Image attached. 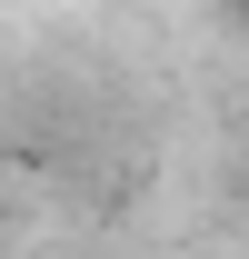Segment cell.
Wrapping results in <instances>:
<instances>
[{
  "instance_id": "6da1fadb",
  "label": "cell",
  "mask_w": 249,
  "mask_h": 259,
  "mask_svg": "<svg viewBox=\"0 0 249 259\" xmlns=\"http://www.w3.org/2000/svg\"><path fill=\"white\" fill-rule=\"evenodd\" d=\"M239 10H249V0H239Z\"/></svg>"
}]
</instances>
